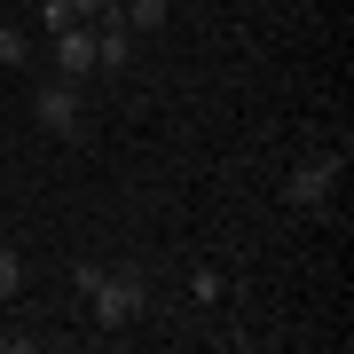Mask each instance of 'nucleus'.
Here are the masks:
<instances>
[{
	"label": "nucleus",
	"instance_id": "1",
	"mask_svg": "<svg viewBox=\"0 0 354 354\" xmlns=\"http://www.w3.org/2000/svg\"><path fill=\"white\" fill-rule=\"evenodd\" d=\"M79 307L95 315V330H134L142 307H150V276H142L134 260H111V268H102V283H95Z\"/></svg>",
	"mask_w": 354,
	"mask_h": 354
},
{
	"label": "nucleus",
	"instance_id": "2",
	"mask_svg": "<svg viewBox=\"0 0 354 354\" xmlns=\"http://www.w3.org/2000/svg\"><path fill=\"white\" fill-rule=\"evenodd\" d=\"M32 118H39L55 142H79V134H87V111H79V79H39V87H32Z\"/></svg>",
	"mask_w": 354,
	"mask_h": 354
},
{
	"label": "nucleus",
	"instance_id": "3",
	"mask_svg": "<svg viewBox=\"0 0 354 354\" xmlns=\"http://www.w3.org/2000/svg\"><path fill=\"white\" fill-rule=\"evenodd\" d=\"M339 174H346V150H330L315 165H299V174L283 181V205L291 213H330V189H339Z\"/></svg>",
	"mask_w": 354,
	"mask_h": 354
},
{
	"label": "nucleus",
	"instance_id": "4",
	"mask_svg": "<svg viewBox=\"0 0 354 354\" xmlns=\"http://www.w3.org/2000/svg\"><path fill=\"white\" fill-rule=\"evenodd\" d=\"M87 71H95V24L55 32V79H79V87H87Z\"/></svg>",
	"mask_w": 354,
	"mask_h": 354
},
{
	"label": "nucleus",
	"instance_id": "5",
	"mask_svg": "<svg viewBox=\"0 0 354 354\" xmlns=\"http://www.w3.org/2000/svg\"><path fill=\"white\" fill-rule=\"evenodd\" d=\"M127 64H134V32L118 24V16L95 24V71H127Z\"/></svg>",
	"mask_w": 354,
	"mask_h": 354
},
{
	"label": "nucleus",
	"instance_id": "6",
	"mask_svg": "<svg viewBox=\"0 0 354 354\" xmlns=\"http://www.w3.org/2000/svg\"><path fill=\"white\" fill-rule=\"evenodd\" d=\"M165 16H174L165 0H118V24L127 32H165Z\"/></svg>",
	"mask_w": 354,
	"mask_h": 354
},
{
	"label": "nucleus",
	"instance_id": "7",
	"mask_svg": "<svg viewBox=\"0 0 354 354\" xmlns=\"http://www.w3.org/2000/svg\"><path fill=\"white\" fill-rule=\"evenodd\" d=\"M32 64V39H24V24H0V71H24Z\"/></svg>",
	"mask_w": 354,
	"mask_h": 354
},
{
	"label": "nucleus",
	"instance_id": "8",
	"mask_svg": "<svg viewBox=\"0 0 354 354\" xmlns=\"http://www.w3.org/2000/svg\"><path fill=\"white\" fill-rule=\"evenodd\" d=\"M16 291H24V260L0 244V299H16Z\"/></svg>",
	"mask_w": 354,
	"mask_h": 354
},
{
	"label": "nucleus",
	"instance_id": "9",
	"mask_svg": "<svg viewBox=\"0 0 354 354\" xmlns=\"http://www.w3.org/2000/svg\"><path fill=\"white\" fill-rule=\"evenodd\" d=\"M39 24H48V32H71L79 8H71V0H39Z\"/></svg>",
	"mask_w": 354,
	"mask_h": 354
},
{
	"label": "nucleus",
	"instance_id": "10",
	"mask_svg": "<svg viewBox=\"0 0 354 354\" xmlns=\"http://www.w3.org/2000/svg\"><path fill=\"white\" fill-rule=\"evenodd\" d=\"M189 291H197V299H205V307H213V299H221V291H228V276H221V268H197V283H189Z\"/></svg>",
	"mask_w": 354,
	"mask_h": 354
},
{
	"label": "nucleus",
	"instance_id": "11",
	"mask_svg": "<svg viewBox=\"0 0 354 354\" xmlns=\"http://www.w3.org/2000/svg\"><path fill=\"white\" fill-rule=\"evenodd\" d=\"M71 8H79V24H111V16H118V0H71Z\"/></svg>",
	"mask_w": 354,
	"mask_h": 354
},
{
	"label": "nucleus",
	"instance_id": "12",
	"mask_svg": "<svg viewBox=\"0 0 354 354\" xmlns=\"http://www.w3.org/2000/svg\"><path fill=\"white\" fill-rule=\"evenodd\" d=\"M95 283H102V260H79V268H71V291H79V299H87Z\"/></svg>",
	"mask_w": 354,
	"mask_h": 354
}]
</instances>
